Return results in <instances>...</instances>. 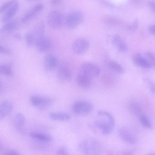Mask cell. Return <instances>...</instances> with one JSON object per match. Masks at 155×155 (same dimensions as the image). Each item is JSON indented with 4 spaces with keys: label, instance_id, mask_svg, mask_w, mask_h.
<instances>
[{
    "label": "cell",
    "instance_id": "cell-1",
    "mask_svg": "<svg viewBox=\"0 0 155 155\" xmlns=\"http://www.w3.org/2000/svg\"><path fill=\"white\" fill-rule=\"evenodd\" d=\"M97 116L98 118L94 122V126L104 134H110L113 130L115 125L113 116L110 113L104 110L98 111Z\"/></svg>",
    "mask_w": 155,
    "mask_h": 155
},
{
    "label": "cell",
    "instance_id": "cell-2",
    "mask_svg": "<svg viewBox=\"0 0 155 155\" xmlns=\"http://www.w3.org/2000/svg\"><path fill=\"white\" fill-rule=\"evenodd\" d=\"M78 149L79 152L85 155L99 154L101 151L100 144L94 139H85L78 144Z\"/></svg>",
    "mask_w": 155,
    "mask_h": 155
},
{
    "label": "cell",
    "instance_id": "cell-3",
    "mask_svg": "<svg viewBox=\"0 0 155 155\" xmlns=\"http://www.w3.org/2000/svg\"><path fill=\"white\" fill-rule=\"evenodd\" d=\"M93 109V106L91 103L83 101H77L72 106L73 112L78 116L87 115L91 112Z\"/></svg>",
    "mask_w": 155,
    "mask_h": 155
},
{
    "label": "cell",
    "instance_id": "cell-4",
    "mask_svg": "<svg viewBox=\"0 0 155 155\" xmlns=\"http://www.w3.org/2000/svg\"><path fill=\"white\" fill-rule=\"evenodd\" d=\"M63 17L58 11L53 10L48 14L47 22L49 27L52 29L56 30L60 28L63 24Z\"/></svg>",
    "mask_w": 155,
    "mask_h": 155
},
{
    "label": "cell",
    "instance_id": "cell-5",
    "mask_svg": "<svg viewBox=\"0 0 155 155\" xmlns=\"http://www.w3.org/2000/svg\"><path fill=\"white\" fill-rule=\"evenodd\" d=\"M84 19V16L81 12L73 11L69 13L67 15L66 22L68 27L73 28L80 25Z\"/></svg>",
    "mask_w": 155,
    "mask_h": 155
},
{
    "label": "cell",
    "instance_id": "cell-6",
    "mask_svg": "<svg viewBox=\"0 0 155 155\" xmlns=\"http://www.w3.org/2000/svg\"><path fill=\"white\" fill-rule=\"evenodd\" d=\"M29 101L33 106L41 109L46 108L52 102V100L50 98L37 95L31 96Z\"/></svg>",
    "mask_w": 155,
    "mask_h": 155
},
{
    "label": "cell",
    "instance_id": "cell-7",
    "mask_svg": "<svg viewBox=\"0 0 155 155\" xmlns=\"http://www.w3.org/2000/svg\"><path fill=\"white\" fill-rule=\"evenodd\" d=\"M90 43L86 39L80 38L76 40L73 43L72 48L73 51L77 54H83L89 48Z\"/></svg>",
    "mask_w": 155,
    "mask_h": 155
},
{
    "label": "cell",
    "instance_id": "cell-8",
    "mask_svg": "<svg viewBox=\"0 0 155 155\" xmlns=\"http://www.w3.org/2000/svg\"><path fill=\"white\" fill-rule=\"evenodd\" d=\"M82 73L91 78L98 76L100 73V69L96 64L90 62H84L81 66Z\"/></svg>",
    "mask_w": 155,
    "mask_h": 155
},
{
    "label": "cell",
    "instance_id": "cell-9",
    "mask_svg": "<svg viewBox=\"0 0 155 155\" xmlns=\"http://www.w3.org/2000/svg\"><path fill=\"white\" fill-rule=\"evenodd\" d=\"M51 44L50 39L44 35L36 39L35 45L39 52H43L48 50Z\"/></svg>",
    "mask_w": 155,
    "mask_h": 155
},
{
    "label": "cell",
    "instance_id": "cell-10",
    "mask_svg": "<svg viewBox=\"0 0 155 155\" xmlns=\"http://www.w3.org/2000/svg\"><path fill=\"white\" fill-rule=\"evenodd\" d=\"M119 134L120 138L124 141L130 144H134L137 142L135 135L129 129L123 127L119 130Z\"/></svg>",
    "mask_w": 155,
    "mask_h": 155
},
{
    "label": "cell",
    "instance_id": "cell-11",
    "mask_svg": "<svg viewBox=\"0 0 155 155\" xmlns=\"http://www.w3.org/2000/svg\"><path fill=\"white\" fill-rule=\"evenodd\" d=\"M57 76L59 81L62 83L69 82L72 79L71 71L65 66H61L59 68Z\"/></svg>",
    "mask_w": 155,
    "mask_h": 155
},
{
    "label": "cell",
    "instance_id": "cell-12",
    "mask_svg": "<svg viewBox=\"0 0 155 155\" xmlns=\"http://www.w3.org/2000/svg\"><path fill=\"white\" fill-rule=\"evenodd\" d=\"M13 109V104L10 101L5 100L0 102V120L8 117L12 112Z\"/></svg>",
    "mask_w": 155,
    "mask_h": 155
},
{
    "label": "cell",
    "instance_id": "cell-13",
    "mask_svg": "<svg viewBox=\"0 0 155 155\" xmlns=\"http://www.w3.org/2000/svg\"><path fill=\"white\" fill-rule=\"evenodd\" d=\"M132 61L134 64L140 68L148 69L152 67L143 54H142L138 53L134 54L132 57Z\"/></svg>",
    "mask_w": 155,
    "mask_h": 155
},
{
    "label": "cell",
    "instance_id": "cell-14",
    "mask_svg": "<svg viewBox=\"0 0 155 155\" xmlns=\"http://www.w3.org/2000/svg\"><path fill=\"white\" fill-rule=\"evenodd\" d=\"M19 8V4L17 1L7 10L2 19V21L6 23L10 21L17 12Z\"/></svg>",
    "mask_w": 155,
    "mask_h": 155
},
{
    "label": "cell",
    "instance_id": "cell-15",
    "mask_svg": "<svg viewBox=\"0 0 155 155\" xmlns=\"http://www.w3.org/2000/svg\"><path fill=\"white\" fill-rule=\"evenodd\" d=\"M57 62V58L55 56L49 54L46 55L44 59V66L46 70L51 71L55 68Z\"/></svg>",
    "mask_w": 155,
    "mask_h": 155
},
{
    "label": "cell",
    "instance_id": "cell-16",
    "mask_svg": "<svg viewBox=\"0 0 155 155\" xmlns=\"http://www.w3.org/2000/svg\"><path fill=\"white\" fill-rule=\"evenodd\" d=\"M91 78L82 73L78 74L76 78L77 83L81 88L87 89L91 85Z\"/></svg>",
    "mask_w": 155,
    "mask_h": 155
},
{
    "label": "cell",
    "instance_id": "cell-17",
    "mask_svg": "<svg viewBox=\"0 0 155 155\" xmlns=\"http://www.w3.org/2000/svg\"><path fill=\"white\" fill-rule=\"evenodd\" d=\"M114 46L120 52H124L127 50V45L122 38L119 35H115L112 39Z\"/></svg>",
    "mask_w": 155,
    "mask_h": 155
},
{
    "label": "cell",
    "instance_id": "cell-18",
    "mask_svg": "<svg viewBox=\"0 0 155 155\" xmlns=\"http://www.w3.org/2000/svg\"><path fill=\"white\" fill-rule=\"evenodd\" d=\"M30 136L35 140L45 143L49 142L52 140V137L50 135L37 132L31 133Z\"/></svg>",
    "mask_w": 155,
    "mask_h": 155
},
{
    "label": "cell",
    "instance_id": "cell-19",
    "mask_svg": "<svg viewBox=\"0 0 155 155\" xmlns=\"http://www.w3.org/2000/svg\"><path fill=\"white\" fill-rule=\"evenodd\" d=\"M50 118L54 120L64 121L69 120L71 116L68 114L63 112H53L49 114Z\"/></svg>",
    "mask_w": 155,
    "mask_h": 155
},
{
    "label": "cell",
    "instance_id": "cell-20",
    "mask_svg": "<svg viewBox=\"0 0 155 155\" xmlns=\"http://www.w3.org/2000/svg\"><path fill=\"white\" fill-rule=\"evenodd\" d=\"M14 123L16 128L21 129L24 126L25 122V118L21 113L17 112L14 117Z\"/></svg>",
    "mask_w": 155,
    "mask_h": 155
},
{
    "label": "cell",
    "instance_id": "cell-21",
    "mask_svg": "<svg viewBox=\"0 0 155 155\" xmlns=\"http://www.w3.org/2000/svg\"><path fill=\"white\" fill-rule=\"evenodd\" d=\"M18 23L15 20L9 21L0 28V33L10 32L15 30L17 28Z\"/></svg>",
    "mask_w": 155,
    "mask_h": 155
},
{
    "label": "cell",
    "instance_id": "cell-22",
    "mask_svg": "<svg viewBox=\"0 0 155 155\" xmlns=\"http://www.w3.org/2000/svg\"><path fill=\"white\" fill-rule=\"evenodd\" d=\"M108 65L109 68L116 73L122 74L124 73V70L123 66L116 61H110L108 62Z\"/></svg>",
    "mask_w": 155,
    "mask_h": 155
},
{
    "label": "cell",
    "instance_id": "cell-23",
    "mask_svg": "<svg viewBox=\"0 0 155 155\" xmlns=\"http://www.w3.org/2000/svg\"><path fill=\"white\" fill-rule=\"evenodd\" d=\"M45 26L43 22L38 23L35 26L33 34L36 39L42 37L45 35Z\"/></svg>",
    "mask_w": 155,
    "mask_h": 155
},
{
    "label": "cell",
    "instance_id": "cell-24",
    "mask_svg": "<svg viewBox=\"0 0 155 155\" xmlns=\"http://www.w3.org/2000/svg\"><path fill=\"white\" fill-rule=\"evenodd\" d=\"M128 109L133 114L136 116L141 115L142 108L140 105L138 103L132 102L128 105Z\"/></svg>",
    "mask_w": 155,
    "mask_h": 155
},
{
    "label": "cell",
    "instance_id": "cell-25",
    "mask_svg": "<svg viewBox=\"0 0 155 155\" xmlns=\"http://www.w3.org/2000/svg\"><path fill=\"white\" fill-rule=\"evenodd\" d=\"M140 121L141 124L145 128L150 129L152 128V123L149 118L144 114H141L140 116Z\"/></svg>",
    "mask_w": 155,
    "mask_h": 155
},
{
    "label": "cell",
    "instance_id": "cell-26",
    "mask_svg": "<svg viewBox=\"0 0 155 155\" xmlns=\"http://www.w3.org/2000/svg\"><path fill=\"white\" fill-rule=\"evenodd\" d=\"M25 40L27 45L29 47L35 45V38L33 34L31 32H27L25 35Z\"/></svg>",
    "mask_w": 155,
    "mask_h": 155
},
{
    "label": "cell",
    "instance_id": "cell-27",
    "mask_svg": "<svg viewBox=\"0 0 155 155\" xmlns=\"http://www.w3.org/2000/svg\"><path fill=\"white\" fill-rule=\"evenodd\" d=\"M0 74L7 76L11 75L12 74L11 67L8 64H0Z\"/></svg>",
    "mask_w": 155,
    "mask_h": 155
},
{
    "label": "cell",
    "instance_id": "cell-28",
    "mask_svg": "<svg viewBox=\"0 0 155 155\" xmlns=\"http://www.w3.org/2000/svg\"><path fill=\"white\" fill-rule=\"evenodd\" d=\"M37 14L33 8L27 12L21 18V21L23 23H25L32 18Z\"/></svg>",
    "mask_w": 155,
    "mask_h": 155
},
{
    "label": "cell",
    "instance_id": "cell-29",
    "mask_svg": "<svg viewBox=\"0 0 155 155\" xmlns=\"http://www.w3.org/2000/svg\"><path fill=\"white\" fill-rule=\"evenodd\" d=\"M17 1V0H9L5 2L0 6V14L5 12Z\"/></svg>",
    "mask_w": 155,
    "mask_h": 155
},
{
    "label": "cell",
    "instance_id": "cell-30",
    "mask_svg": "<svg viewBox=\"0 0 155 155\" xmlns=\"http://www.w3.org/2000/svg\"><path fill=\"white\" fill-rule=\"evenodd\" d=\"M143 55L149 62L152 67L155 65V56L154 54L150 51L144 53Z\"/></svg>",
    "mask_w": 155,
    "mask_h": 155
},
{
    "label": "cell",
    "instance_id": "cell-31",
    "mask_svg": "<svg viewBox=\"0 0 155 155\" xmlns=\"http://www.w3.org/2000/svg\"><path fill=\"white\" fill-rule=\"evenodd\" d=\"M143 81L144 83L151 92L152 93H154L155 84L154 82L150 79L146 78L143 79Z\"/></svg>",
    "mask_w": 155,
    "mask_h": 155
},
{
    "label": "cell",
    "instance_id": "cell-32",
    "mask_svg": "<svg viewBox=\"0 0 155 155\" xmlns=\"http://www.w3.org/2000/svg\"><path fill=\"white\" fill-rule=\"evenodd\" d=\"M56 153L58 155H68L69 154L67 148L64 145L61 146L58 149Z\"/></svg>",
    "mask_w": 155,
    "mask_h": 155
},
{
    "label": "cell",
    "instance_id": "cell-33",
    "mask_svg": "<svg viewBox=\"0 0 155 155\" xmlns=\"http://www.w3.org/2000/svg\"><path fill=\"white\" fill-rule=\"evenodd\" d=\"M138 25V21L137 19H136L132 25L128 26L127 28L129 31H135L137 30Z\"/></svg>",
    "mask_w": 155,
    "mask_h": 155
},
{
    "label": "cell",
    "instance_id": "cell-34",
    "mask_svg": "<svg viewBox=\"0 0 155 155\" xmlns=\"http://www.w3.org/2000/svg\"><path fill=\"white\" fill-rule=\"evenodd\" d=\"M3 154L5 155H18L19 153L16 150L10 149L5 151Z\"/></svg>",
    "mask_w": 155,
    "mask_h": 155
},
{
    "label": "cell",
    "instance_id": "cell-35",
    "mask_svg": "<svg viewBox=\"0 0 155 155\" xmlns=\"http://www.w3.org/2000/svg\"><path fill=\"white\" fill-rule=\"evenodd\" d=\"M0 53L6 54H10L11 52L8 49L0 45Z\"/></svg>",
    "mask_w": 155,
    "mask_h": 155
},
{
    "label": "cell",
    "instance_id": "cell-36",
    "mask_svg": "<svg viewBox=\"0 0 155 155\" xmlns=\"http://www.w3.org/2000/svg\"><path fill=\"white\" fill-rule=\"evenodd\" d=\"M62 0H51V3L52 5L53 6H56L60 4Z\"/></svg>",
    "mask_w": 155,
    "mask_h": 155
},
{
    "label": "cell",
    "instance_id": "cell-37",
    "mask_svg": "<svg viewBox=\"0 0 155 155\" xmlns=\"http://www.w3.org/2000/svg\"><path fill=\"white\" fill-rule=\"evenodd\" d=\"M150 32L153 35H154L155 34V25H152L150 26L149 29Z\"/></svg>",
    "mask_w": 155,
    "mask_h": 155
},
{
    "label": "cell",
    "instance_id": "cell-38",
    "mask_svg": "<svg viewBox=\"0 0 155 155\" xmlns=\"http://www.w3.org/2000/svg\"><path fill=\"white\" fill-rule=\"evenodd\" d=\"M134 151L132 150H126L121 152V154L124 155H131L133 154Z\"/></svg>",
    "mask_w": 155,
    "mask_h": 155
},
{
    "label": "cell",
    "instance_id": "cell-39",
    "mask_svg": "<svg viewBox=\"0 0 155 155\" xmlns=\"http://www.w3.org/2000/svg\"><path fill=\"white\" fill-rule=\"evenodd\" d=\"M14 37L17 39L21 40V37L20 34L17 33L14 35Z\"/></svg>",
    "mask_w": 155,
    "mask_h": 155
},
{
    "label": "cell",
    "instance_id": "cell-40",
    "mask_svg": "<svg viewBox=\"0 0 155 155\" xmlns=\"http://www.w3.org/2000/svg\"><path fill=\"white\" fill-rule=\"evenodd\" d=\"M149 5L152 8V9L154 10L155 9V5L154 3L153 2H150L149 3Z\"/></svg>",
    "mask_w": 155,
    "mask_h": 155
},
{
    "label": "cell",
    "instance_id": "cell-41",
    "mask_svg": "<svg viewBox=\"0 0 155 155\" xmlns=\"http://www.w3.org/2000/svg\"><path fill=\"white\" fill-rule=\"evenodd\" d=\"M2 145L1 143L0 142V152L2 150Z\"/></svg>",
    "mask_w": 155,
    "mask_h": 155
},
{
    "label": "cell",
    "instance_id": "cell-42",
    "mask_svg": "<svg viewBox=\"0 0 155 155\" xmlns=\"http://www.w3.org/2000/svg\"><path fill=\"white\" fill-rule=\"evenodd\" d=\"M1 83L0 81V90L1 89Z\"/></svg>",
    "mask_w": 155,
    "mask_h": 155
},
{
    "label": "cell",
    "instance_id": "cell-43",
    "mask_svg": "<svg viewBox=\"0 0 155 155\" xmlns=\"http://www.w3.org/2000/svg\"><path fill=\"white\" fill-rule=\"evenodd\" d=\"M27 1H33V0H26Z\"/></svg>",
    "mask_w": 155,
    "mask_h": 155
}]
</instances>
